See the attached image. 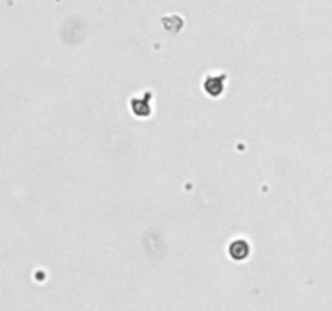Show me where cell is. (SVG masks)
Masks as SVG:
<instances>
[{"mask_svg":"<svg viewBox=\"0 0 332 311\" xmlns=\"http://www.w3.org/2000/svg\"><path fill=\"white\" fill-rule=\"evenodd\" d=\"M246 246H248V245H246L245 242H237V243H233V246L230 248L232 256H233V255H237V251H240V255H238V259L245 258V256H246V253H248V248H246Z\"/></svg>","mask_w":332,"mask_h":311,"instance_id":"cell-1","label":"cell"}]
</instances>
